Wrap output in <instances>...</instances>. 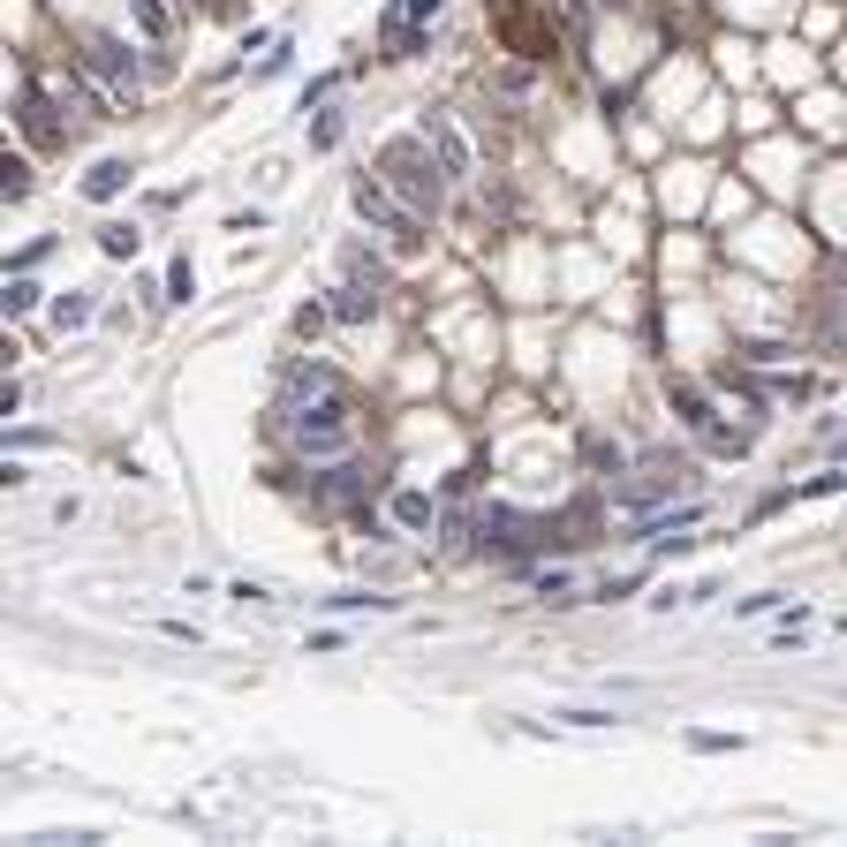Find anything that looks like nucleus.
<instances>
[{
    "label": "nucleus",
    "instance_id": "f257e3e1",
    "mask_svg": "<svg viewBox=\"0 0 847 847\" xmlns=\"http://www.w3.org/2000/svg\"><path fill=\"white\" fill-rule=\"evenodd\" d=\"M371 167L386 174V189H394L409 212H424V220H439V212H447V197H454V174H447L439 152H432V137H424V129H416V137H386Z\"/></svg>",
    "mask_w": 847,
    "mask_h": 847
},
{
    "label": "nucleus",
    "instance_id": "f03ea898",
    "mask_svg": "<svg viewBox=\"0 0 847 847\" xmlns=\"http://www.w3.org/2000/svg\"><path fill=\"white\" fill-rule=\"evenodd\" d=\"M281 432H288V447H296L303 462H340V454H356V424H348V401H340V394H319V401L281 409Z\"/></svg>",
    "mask_w": 847,
    "mask_h": 847
},
{
    "label": "nucleus",
    "instance_id": "7ed1b4c3",
    "mask_svg": "<svg viewBox=\"0 0 847 847\" xmlns=\"http://www.w3.org/2000/svg\"><path fill=\"white\" fill-rule=\"evenodd\" d=\"M348 204H356V220H363V227H378V235H386V242H394L401 258H416V250L432 242V235H424V212H409V204H401V197L386 189V174H378V167H371V174H356Z\"/></svg>",
    "mask_w": 847,
    "mask_h": 847
},
{
    "label": "nucleus",
    "instance_id": "20e7f679",
    "mask_svg": "<svg viewBox=\"0 0 847 847\" xmlns=\"http://www.w3.org/2000/svg\"><path fill=\"white\" fill-rule=\"evenodd\" d=\"M84 68H91L122 107L145 91V61H137V46H129V38H114V30H84Z\"/></svg>",
    "mask_w": 847,
    "mask_h": 847
},
{
    "label": "nucleus",
    "instance_id": "39448f33",
    "mask_svg": "<svg viewBox=\"0 0 847 847\" xmlns=\"http://www.w3.org/2000/svg\"><path fill=\"white\" fill-rule=\"evenodd\" d=\"M681 477H688V462H644V470H636V485H621V508L644 522L651 500H674V493H681Z\"/></svg>",
    "mask_w": 847,
    "mask_h": 847
},
{
    "label": "nucleus",
    "instance_id": "423d86ee",
    "mask_svg": "<svg viewBox=\"0 0 847 847\" xmlns=\"http://www.w3.org/2000/svg\"><path fill=\"white\" fill-rule=\"evenodd\" d=\"M363 485H371V470H363L356 454H340V462H319L311 500H326V508H356V500H363Z\"/></svg>",
    "mask_w": 847,
    "mask_h": 847
},
{
    "label": "nucleus",
    "instance_id": "0eeeda50",
    "mask_svg": "<svg viewBox=\"0 0 847 847\" xmlns=\"http://www.w3.org/2000/svg\"><path fill=\"white\" fill-rule=\"evenodd\" d=\"M319 394H340L334 363H311V356L281 363V409H296V401H319Z\"/></svg>",
    "mask_w": 847,
    "mask_h": 847
},
{
    "label": "nucleus",
    "instance_id": "6e6552de",
    "mask_svg": "<svg viewBox=\"0 0 847 847\" xmlns=\"http://www.w3.org/2000/svg\"><path fill=\"white\" fill-rule=\"evenodd\" d=\"M424 137H432V152L447 160V174H454V182H470V174H477V152H470V137H462L447 114H424Z\"/></svg>",
    "mask_w": 847,
    "mask_h": 847
},
{
    "label": "nucleus",
    "instance_id": "1a4fd4ad",
    "mask_svg": "<svg viewBox=\"0 0 847 847\" xmlns=\"http://www.w3.org/2000/svg\"><path fill=\"white\" fill-rule=\"evenodd\" d=\"M378 296H386V288H371V281H340L326 311H334V326H371V319H378Z\"/></svg>",
    "mask_w": 847,
    "mask_h": 847
},
{
    "label": "nucleus",
    "instance_id": "9d476101",
    "mask_svg": "<svg viewBox=\"0 0 847 847\" xmlns=\"http://www.w3.org/2000/svg\"><path fill=\"white\" fill-rule=\"evenodd\" d=\"M386 522H394V530H432V522H439V500L416 493V485H394V493H386Z\"/></svg>",
    "mask_w": 847,
    "mask_h": 847
},
{
    "label": "nucleus",
    "instance_id": "9b49d317",
    "mask_svg": "<svg viewBox=\"0 0 847 847\" xmlns=\"http://www.w3.org/2000/svg\"><path fill=\"white\" fill-rule=\"evenodd\" d=\"M129 160H99V167L84 174V197H91V204H114V197H122V189H129Z\"/></svg>",
    "mask_w": 847,
    "mask_h": 847
},
{
    "label": "nucleus",
    "instance_id": "f8f14e48",
    "mask_svg": "<svg viewBox=\"0 0 847 847\" xmlns=\"http://www.w3.org/2000/svg\"><path fill=\"white\" fill-rule=\"evenodd\" d=\"M129 23H137V38H145V46H160V38L174 30V8H167V0H129Z\"/></svg>",
    "mask_w": 847,
    "mask_h": 847
},
{
    "label": "nucleus",
    "instance_id": "ddd939ff",
    "mask_svg": "<svg viewBox=\"0 0 847 847\" xmlns=\"http://www.w3.org/2000/svg\"><path fill=\"white\" fill-rule=\"evenodd\" d=\"M674 416L688 424V432H703V424H711V394L688 386V378H674Z\"/></svg>",
    "mask_w": 847,
    "mask_h": 847
},
{
    "label": "nucleus",
    "instance_id": "4468645a",
    "mask_svg": "<svg viewBox=\"0 0 847 847\" xmlns=\"http://www.w3.org/2000/svg\"><path fill=\"white\" fill-rule=\"evenodd\" d=\"M340 273H348V281L386 288V258H378V250H363V242H348V250H340Z\"/></svg>",
    "mask_w": 847,
    "mask_h": 847
},
{
    "label": "nucleus",
    "instance_id": "2eb2a0df",
    "mask_svg": "<svg viewBox=\"0 0 847 847\" xmlns=\"http://www.w3.org/2000/svg\"><path fill=\"white\" fill-rule=\"evenodd\" d=\"M91 311H99V303H91L84 288H68V296H53V326H61V334H76V326H91Z\"/></svg>",
    "mask_w": 847,
    "mask_h": 847
},
{
    "label": "nucleus",
    "instance_id": "dca6fc26",
    "mask_svg": "<svg viewBox=\"0 0 847 847\" xmlns=\"http://www.w3.org/2000/svg\"><path fill=\"white\" fill-rule=\"evenodd\" d=\"M99 250H107V258H137V250H145V235H137L129 220H107V227H99Z\"/></svg>",
    "mask_w": 847,
    "mask_h": 847
},
{
    "label": "nucleus",
    "instance_id": "f3484780",
    "mask_svg": "<svg viewBox=\"0 0 847 847\" xmlns=\"http://www.w3.org/2000/svg\"><path fill=\"white\" fill-rule=\"evenodd\" d=\"M696 439H703L711 454H749V439H757V432H734V424H719V416H711V424H703Z\"/></svg>",
    "mask_w": 847,
    "mask_h": 847
},
{
    "label": "nucleus",
    "instance_id": "a211bd4d",
    "mask_svg": "<svg viewBox=\"0 0 847 847\" xmlns=\"http://www.w3.org/2000/svg\"><path fill=\"white\" fill-rule=\"evenodd\" d=\"M326 613H394V598H378V590H334Z\"/></svg>",
    "mask_w": 847,
    "mask_h": 847
},
{
    "label": "nucleus",
    "instance_id": "6ab92c4d",
    "mask_svg": "<svg viewBox=\"0 0 847 847\" xmlns=\"http://www.w3.org/2000/svg\"><path fill=\"white\" fill-rule=\"evenodd\" d=\"M38 296H46V288H38V281H30V273H15V281H8V296H0V303H8V319H30V311H38Z\"/></svg>",
    "mask_w": 847,
    "mask_h": 847
},
{
    "label": "nucleus",
    "instance_id": "aec40b11",
    "mask_svg": "<svg viewBox=\"0 0 847 847\" xmlns=\"http://www.w3.org/2000/svg\"><path fill=\"white\" fill-rule=\"evenodd\" d=\"M552 719H560V726H575V734H606V726H621L613 711H583V703H560Z\"/></svg>",
    "mask_w": 847,
    "mask_h": 847
},
{
    "label": "nucleus",
    "instance_id": "412c9836",
    "mask_svg": "<svg viewBox=\"0 0 847 847\" xmlns=\"http://www.w3.org/2000/svg\"><path fill=\"white\" fill-rule=\"evenodd\" d=\"M530 583H537V598H552V606H568V590H575L568 568H530Z\"/></svg>",
    "mask_w": 847,
    "mask_h": 847
},
{
    "label": "nucleus",
    "instance_id": "4be33fe9",
    "mask_svg": "<svg viewBox=\"0 0 847 847\" xmlns=\"http://www.w3.org/2000/svg\"><path fill=\"white\" fill-rule=\"evenodd\" d=\"M0 197H8V204L30 197V160H0Z\"/></svg>",
    "mask_w": 847,
    "mask_h": 847
},
{
    "label": "nucleus",
    "instance_id": "5701e85b",
    "mask_svg": "<svg viewBox=\"0 0 847 847\" xmlns=\"http://www.w3.org/2000/svg\"><path fill=\"white\" fill-rule=\"evenodd\" d=\"M340 129H348V114H326V107H319V122H311V152H334Z\"/></svg>",
    "mask_w": 847,
    "mask_h": 847
},
{
    "label": "nucleus",
    "instance_id": "b1692460",
    "mask_svg": "<svg viewBox=\"0 0 847 847\" xmlns=\"http://www.w3.org/2000/svg\"><path fill=\"white\" fill-rule=\"evenodd\" d=\"M326 326H334V311H326V303H303V311H296V340H319Z\"/></svg>",
    "mask_w": 847,
    "mask_h": 847
},
{
    "label": "nucleus",
    "instance_id": "393cba45",
    "mask_svg": "<svg viewBox=\"0 0 847 847\" xmlns=\"http://www.w3.org/2000/svg\"><path fill=\"white\" fill-rule=\"evenodd\" d=\"M590 462H598V470H606V477H628V454H621V447H613V439H590Z\"/></svg>",
    "mask_w": 847,
    "mask_h": 847
},
{
    "label": "nucleus",
    "instance_id": "a878e982",
    "mask_svg": "<svg viewBox=\"0 0 847 847\" xmlns=\"http://www.w3.org/2000/svg\"><path fill=\"white\" fill-rule=\"evenodd\" d=\"M197 296V273H189V258H174V273H167V303H189Z\"/></svg>",
    "mask_w": 847,
    "mask_h": 847
},
{
    "label": "nucleus",
    "instance_id": "bb28decb",
    "mask_svg": "<svg viewBox=\"0 0 847 847\" xmlns=\"http://www.w3.org/2000/svg\"><path fill=\"white\" fill-rule=\"evenodd\" d=\"M628 590H644V568H628V575H606V583H598V598H606V606H613V598H628Z\"/></svg>",
    "mask_w": 847,
    "mask_h": 847
},
{
    "label": "nucleus",
    "instance_id": "cd10ccee",
    "mask_svg": "<svg viewBox=\"0 0 847 847\" xmlns=\"http://www.w3.org/2000/svg\"><path fill=\"white\" fill-rule=\"evenodd\" d=\"M780 606H787V598H780V590H757V598H742V606H734V613H742V621H757V613H780Z\"/></svg>",
    "mask_w": 847,
    "mask_h": 847
},
{
    "label": "nucleus",
    "instance_id": "c85d7f7f",
    "mask_svg": "<svg viewBox=\"0 0 847 847\" xmlns=\"http://www.w3.org/2000/svg\"><path fill=\"white\" fill-rule=\"evenodd\" d=\"M334 91H340V76H319V84H303V114H319Z\"/></svg>",
    "mask_w": 847,
    "mask_h": 847
},
{
    "label": "nucleus",
    "instance_id": "c756f323",
    "mask_svg": "<svg viewBox=\"0 0 847 847\" xmlns=\"http://www.w3.org/2000/svg\"><path fill=\"white\" fill-rule=\"evenodd\" d=\"M439 8H447V0H401V15H409V23H424V30L439 23Z\"/></svg>",
    "mask_w": 847,
    "mask_h": 847
},
{
    "label": "nucleus",
    "instance_id": "7c9ffc66",
    "mask_svg": "<svg viewBox=\"0 0 847 847\" xmlns=\"http://www.w3.org/2000/svg\"><path fill=\"white\" fill-rule=\"evenodd\" d=\"M8 447H23V454H30V447H53V432H38V424H23V432H8Z\"/></svg>",
    "mask_w": 847,
    "mask_h": 847
},
{
    "label": "nucleus",
    "instance_id": "2f4dec72",
    "mask_svg": "<svg viewBox=\"0 0 847 847\" xmlns=\"http://www.w3.org/2000/svg\"><path fill=\"white\" fill-rule=\"evenodd\" d=\"M598 8H636V0H598Z\"/></svg>",
    "mask_w": 847,
    "mask_h": 847
},
{
    "label": "nucleus",
    "instance_id": "473e14b6",
    "mask_svg": "<svg viewBox=\"0 0 847 847\" xmlns=\"http://www.w3.org/2000/svg\"><path fill=\"white\" fill-rule=\"evenodd\" d=\"M204 8H235V0H204Z\"/></svg>",
    "mask_w": 847,
    "mask_h": 847
}]
</instances>
